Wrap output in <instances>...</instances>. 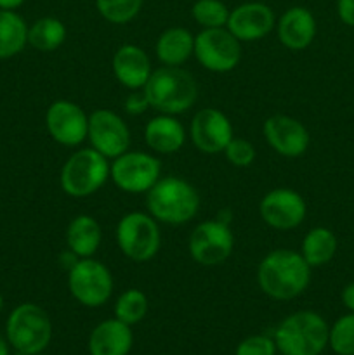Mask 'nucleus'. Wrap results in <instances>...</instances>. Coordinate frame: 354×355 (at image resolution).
I'll list each match as a JSON object with an SVG mask.
<instances>
[{
	"mask_svg": "<svg viewBox=\"0 0 354 355\" xmlns=\"http://www.w3.org/2000/svg\"><path fill=\"white\" fill-rule=\"evenodd\" d=\"M149 309L148 297L137 288L125 290L115 304V318L128 326H134L146 318Z\"/></svg>",
	"mask_w": 354,
	"mask_h": 355,
	"instance_id": "obj_27",
	"label": "nucleus"
},
{
	"mask_svg": "<svg viewBox=\"0 0 354 355\" xmlns=\"http://www.w3.org/2000/svg\"><path fill=\"white\" fill-rule=\"evenodd\" d=\"M146 207L156 222L183 225L196 217L200 210V194L180 177H160L148 191Z\"/></svg>",
	"mask_w": 354,
	"mask_h": 355,
	"instance_id": "obj_2",
	"label": "nucleus"
},
{
	"mask_svg": "<svg viewBox=\"0 0 354 355\" xmlns=\"http://www.w3.org/2000/svg\"><path fill=\"white\" fill-rule=\"evenodd\" d=\"M68 288L71 297L85 307L96 309L106 304L113 293V276L99 260L80 259L68 270Z\"/></svg>",
	"mask_w": 354,
	"mask_h": 355,
	"instance_id": "obj_8",
	"label": "nucleus"
},
{
	"mask_svg": "<svg viewBox=\"0 0 354 355\" xmlns=\"http://www.w3.org/2000/svg\"><path fill=\"white\" fill-rule=\"evenodd\" d=\"M37 355H45V354H37Z\"/></svg>",
	"mask_w": 354,
	"mask_h": 355,
	"instance_id": "obj_39",
	"label": "nucleus"
},
{
	"mask_svg": "<svg viewBox=\"0 0 354 355\" xmlns=\"http://www.w3.org/2000/svg\"><path fill=\"white\" fill-rule=\"evenodd\" d=\"M233 139V127L229 118L215 107H203L191 121V141L198 151L205 155L224 153Z\"/></svg>",
	"mask_w": 354,
	"mask_h": 355,
	"instance_id": "obj_15",
	"label": "nucleus"
},
{
	"mask_svg": "<svg viewBox=\"0 0 354 355\" xmlns=\"http://www.w3.org/2000/svg\"><path fill=\"white\" fill-rule=\"evenodd\" d=\"M134 343L130 326L115 319H106L92 329L89 336L90 355H128Z\"/></svg>",
	"mask_w": 354,
	"mask_h": 355,
	"instance_id": "obj_20",
	"label": "nucleus"
},
{
	"mask_svg": "<svg viewBox=\"0 0 354 355\" xmlns=\"http://www.w3.org/2000/svg\"><path fill=\"white\" fill-rule=\"evenodd\" d=\"M337 14L344 24L354 28V0H337Z\"/></svg>",
	"mask_w": 354,
	"mask_h": 355,
	"instance_id": "obj_34",
	"label": "nucleus"
},
{
	"mask_svg": "<svg viewBox=\"0 0 354 355\" xmlns=\"http://www.w3.org/2000/svg\"><path fill=\"white\" fill-rule=\"evenodd\" d=\"M66 40V26L61 19L52 16L40 17L28 26V44L40 52H52Z\"/></svg>",
	"mask_w": 354,
	"mask_h": 355,
	"instance_id": "obj_26",
	"label": "nucleus"
},
{
	"mask_svg": "<svg viewBox=\"0 0 354 355\" xmlns=\"http://www.w3.org/2000/svg\"><path fill=\"white\" fill-rule=\"evenodd\" d=\"M148 107H149V101L142 89L132 90V94H128V97L125 99V111H127L128 114H141L144 113Z\"/></svg>",
	"mask_w": 354,
	"mask_h": 355,
	"instance_id": "obj_33",
	"label": "nucleus"
},
{
	"mask_svg": "<svg viewBox=\"0 0 354 355\" xmlns=\"http://www.w3.org/2000/svg\"><path fill=\"white\" fill-rule=\"evenodd\" d=\"M45 127L58 144L75 148L87 139L89 116L71 101H56L47 107Z\"/></svg>",
	"mask_w": 354,
	"mask_h": 355,
	"instance_id": "obj_13",
	"label": "nucleus"
},
{
	"mask_svg": "<svg viewBox=\"0 0 354 355\" xmlns=\"http://www.w3.org/2000/svg\"><path fill=\"white\" fill-rule=\"evenodd\" d=\"M276 343L264 335H253L239 342L236 355H276Z\"/></svg>",
	"mask_w": 354,
	"mask_h": 355,
	"instance_id": "obj_32",
	"label": "nucleus"
},
{
	"mask_svg": "<svg viewBox=\"0 0 354 355\" xmlns=\"http://www.w3.org/2000/svg\"><path fill=\"white\" fill-rule=\"evenodd\" d=\"M231 10L221 0H196L191 16L201 28H226Z\"/></svg>",
	"mask_w": 354,
	"mask_h": 355,
	"instance_id": "obj_28",
	"label": "nucleus"
},
{
	"mask_svg": "<svg viewBox=\"0 0 354 355\" xmlns=\"http://www.w3.org/2000/svg\"><path fill=\"white\" fill-rule=\"evenodd\" d=\"M330 328L312 311H298L285 318L274 331L281 355H319L328 345Z\"/></svg>",
	"mask_w": 354,
	"mask_h": 355,
	"instance_id": "obj_4",
	"label": "nucleus"
},
{
	"mask_svg": "<svg viewBox=\"0 0 354 355\" xmlns=\"http://www.w3.org/2000/svg\"><path fill=\"white\" fill-rule=\"evenodd\" d=\"M110 177L106 156L96 149H80L73 153L59 173L61 189L71 198H87L97 193Z\"/></svg>",
	"mask_w": 354,
	"mask_h": 355,
	"instance_id": "obj_6",
	"label": "nucleus"
},
{
	"mask_svg": "<svg viewBox=\"0 0 354 355\" xmlns=\"http://www.w3.org/2000/svg\"><path fill=\"white\" fill-rule=\"evenodd\" d=\"M87 139L92 148L108 159H115L130 146V130L127 123L110 110H96L89 116Z\"/></svg>",
	"mask_w": 354,
	"mask_h": 355,
	"instance_id": "obj_12",
	"label": "nucleus"
},
{
	"mask_svg": "<svg viewBox=\"0 0 354 355\" xmlns=\"http://www.w3.org/2000/svg\"><path fill=\"white\" fill-rule=\"evenodd\" d=\"M151 61L141 47L125 44L115 52L113 73L115 78L130 90L142 89L151 75Z\"/></svg>",
	"mask_w": 354,
	"mask_h": 355,
	"instance_id": "obj_19",
	"label": "nucleus"
},
{
	"mask_svg": "<svg viewBox=\"0 0 354 355\" xmlns=\"http://www.w3.org/2000/svg\"><path fill=\"white\" fill-rule=\"evenodd\" d=\"M276 17L273 9L264 2H245L229 12L226 28L239 42H255L274 30Z\"/></svg>",
	"mask_w": 354,
	"mask_h": 355,
	"instance_id": "obj_16",
	"label": "nucleus"
},
{
	"mask_svg": "<svg viewBox=\"0 0 354 355\" xmlns=\"http://www.w3.org/2000/svg\"><path fill=\"white\" fill-rule=\"evenodd\" d=\"M342 304L346 305V309H349L351 312H354V283H349L342 290Z\"/></svg>",
	"mask_w": 354,
	"mask_h": 355,
	"instance_id": "obj_35",
	"label": "nucleus"
},
{
	"mask_svg": "<svg viewBox=\"0 0 354 355\" xmlns=\"http://www.w3.org/2000/svg\"><path fill=\"white\" fill-rule=\"evenodd\" d=\"M194 37L183 26H174L163 31L155 45L160 62L165 66H180L193 55Z\"/></svg>",
	"mask_w": 354,
	"mask_h": 355,
	"instance_id": "obj_23",
	"label": "nucleus"
},
{
	"mask_svg": "<svg viewBox=\"0 0 354 355\" xmlns=\"http://www.w3.org/2000/svg\"><path fill=\"white\" fill-rule=\"evenodd\" d=\"M144 141L149 149L160 155H174L186 142V130L172 114H160L148 121Z\"/></svg>",
	"mask_w": 354,
	"mask_h": 355,
	"instance_id": "obj_21",
	"label": "nucleus"
},
{
	"mask_svg": "<svg viewBox=\"0 0 354 355\" xmlns=\"http://www.w3.org/2000/svg\"><path fill=\"white\" fill-rule=\"evenodd\" d=\"M160 159L142 151H125L110 165V177L115 186L128 194L148 193L160 179Z\"/></svg>",
	"mask_w": 354,
	"mask_h": 355,
	"instance_id": "obj_10",
	"label": "nucleus"
},
{
	"mask_svg": "<svg viewBox=\"0 0 354 355\" xmlns=\"http://www.w3.org/2000/svg\"><path fill=\"white\" fill-rule=\"evenodd\" d=\"M278 38L290 51L309 47L316 37V19L305 7L295 6L285 10L276 23Z\"/></svg>",
	"mask_w": 354,
	"mask_h": 355,
	"instance_id": "obj_18",
	"label": "nucleus"
},
{
	"mask_svg": "<svg viewBox=\"0 0 354 355\" xmlns=\"http://www.w3.org/2000/svg\"><path fill=\"white\" fill-rule=\"evenodd\" d=\"M2 309H3V297L2 293H0V312H2Z\"/></svg>",
	"mask_w": 354,
	"mask_h": 355,
	"instance_id": "obj_38",
	"label": "nucleus"
},
{
	"mask_svg": "<svg viewBox=\"0 0 354 355\" xmlns=\"http://www.w3.org/2000/svg\"><path fill=\"white\" fill-rule=\"evenodd\" d=\"M235 248V236L228 222L207 220L198 224L189 236V253L200 266L215 267L224 263Z\"/></svg>",
	"mask_w": 354,
	"mask_h": 355,
	"instance_id": "obj_11",
	"label": "nucleus"
},
{
	"mask_svg": "<svg viewBox=\"0 0 354 355\" xmlns=\"http://www.w3.org/2000/svg\"><path fill=\"white\" fill-rule=\"evenodd\" d=\"M337 253V238L330 229L314 227L302 239V252L305 262L311 267L326 266Z\"/></svg>",
	"mask_w": 354,
	"mask_h": 355,
	"instance_id": "obj_25",
	"label": "nucleus"
},
{
	"mask_svg": "<svg viewBox=\"0 0 354 355\" xmlns=\"http://www.w3.org/2000/svg\"><path fill=\"white\" fill-rule=\"evenodd\" d=\"M264 137L267 144L281 156L298 158L309 148V132L304 125L287 114H274L264 121Z\"/></svg>",
	"mask_w": 354,
	"mask_h": 355,
	"instance_id": "obj_17",
	"label": "nucleus"
},
{
	"mask_svg": "<svg viewBox=\"0 0 354 355\" xmlns=\"http://www.w3.org/2000/svg\"><path fill=\"white\" fill-rule=\"evenodd\" d=\"M6 335L21 355L42 354L52 340L51 318L40 305L21 304L7 318Z\"/></svg>",
	"mask_w": 354,
	"mask_h": 355,
	"instance_id": "obj_5",
	"label": "nucleus"
},
{
	"mask_svg": "<svg viewBox=\"0 0 354 355\" xmlns=\"http://www.w3.org/2000/svg\"><path fill=\"white\" fill-rule=\"evenodd\" d=\"M224 155L226 159L238 168H246L255 162V148H253L252 142L245 141V139L233 137L229 144L226 146Z\"/></svg>",
	"mask_w": 354,
	"mask_h": 355,
	"instance_id": "obj_31",
	"label": "nucleus"
},
{
	"mask_svg": "<svg viewBox=\"0 0 354 355\" xmlns=\"http://www.w3.org/2000/svg\"><path fill=\"white\" fill-rule=\"evenodd\" d=\"M103 239L99 222L90 215H76L66 229V245L78 259H89L97 252Z\"/></svg>",
	"mask_w": 354,
	"mask_h": 355,
	"instance_id": "obj_22",
	"label": "nucleus"
},
{
	"mask_svg": "<svg viewBox=\"0 0 354 355\" xmlns=\"http://www.w3.org/2000/svg\"><path fill=\"white\" fill-rule=\"evenodd\" d=\"M257 283L267 297L292 300L304 293L311 283V266L294 250H274L260 260Z\"/></svg>",
	"mask_w": 354,
	"mask_h": 355,
	"instance_id": "obj_1",
	"label": "nucleus"
},
{
	"mask_svg": "<svg viewBox=\"0 0 354 355\" xmlns=\"http://www.w3.org/2000/svg\"><path fill=\"white\" fill-rule=\"evenodd\" d=\"M117 245L127 259L142 263L156 257L162 246L158 222L144 211L124 215L117 225Z\"/></svg>",
	"mask_w": 354,
	"mask_h": 355,
	"instance_id": "obj_7",
	"label": "nucleus"
},
{
	"mask_svg": "<svg viewBox=\"0 0 354 355\" xmlns=\"http://www.w3.org/2000/svg\"><path fill=\"white\" fill-rule=\"evenodd\" d=\"M328 345L337 355H354V312L342 315L330 328Z\"/></svg>",
	"mask_w": 354,
	"mask_h": 355,
	"instance_id": "obj_30",
	"label": "nucleus"
},
{
	"mask_svg": "<svg viewBox=\"0 0 354 355\" xmlns=\"http://www.w3.org/2000/svg\"><path fill=\"white\" fill-rule=\"evenodd\" d=\"M0 355H9V349H7V343L2 336H0Z\"/></svg>",
	"mask_w": 354,
	"mask_h": 355,
	"instance_id": "obj_37",
	"label": "nucleus"
},
{
	"mask_svg": "<svg viewBox=\"0 0 354 355\" xmlns=\"http://www.w3.org/2000/svg\"><path fill=\"white\" fill-rule=\"evenodd\" d=\"M142 90L149 106L172 116L189 110L198 97V85L193 75L179 66H162L151 71Z\"/></svg>",
	"mask_w": 354,
	"mask_h": 355,
	"instance_id": "obj_3",
	"label": "nucleus"
},
{
	"mask_svg": "<svg viewBox=\"0 0 354 355\" xmlns=\"http://www.w3.org/2000/svg\"><path fill=\"white\" fill-rule=\"evenodd\" d=\"M193 54L208 71L228 73L238 66L242 47L228 28H203L194 37Z\"/></svg>",
	"mask_w": 354,
	"mask_h": 355,
	"instance_id": "obj_9",
	"label": "nucleus"
},
{
	"mask_svg": "<svg viewBox=\"0 0 354 355\" xmlns=\"http://www.w3.org/2000/svg\"><path fill=\"white\" fill-rule=\"evenodd\" d=\"M259 211L262 220L269 227L278 229V231H290L304 222L307 207H305L304 198L297 191L278 187L264 194Z\"/></svg>",
	"mask_w": 354,
	"mask_h": 355,
	"instance_id": "obj_14",
	"label": "nucleus"
},
{
	"mask_svg": "<svg viewBox=\"0 0 354 355\" xmlns=\"http://www.w3.org/2000/svg\"><path fill=\"white\" fill-rule=\"evenodd\" d=\"M144 0H96L101 16L111 24L130 23L141 10Z\"/></svg>",
	"mask_w": 354,
	"mask_h": 355,
	"instance_id": "obj_29",
	"label": "nucleus"
},
{
	"mask_svg": "<svg viewBox=\"0 0 354 355\" xmlns=\"http://www.w3.org/2000/svg\"><path fill=\"white\" fill-rule=\"evenodd\" d=\"M24 3V0H0V9L16 10Z\"/></svg>",
	"mask_w": 354,
	"mask_h": 355,
	"instance_id": "obj_36",
	"label": "nucleus"
},
{
	"mask_svg": "<svg viewBox=\"0 0 354 355\" xmlns=\"http://www.w3.org/2000/svg\"><path fill=\"white\" fill-rule=\"evenodd\" d=\"M28 44V24L16 10L0 9V59L19 54Z\"/></svg>",
	"mask_w": 354,
	"mask_h": 355,
	"instance_id": "obj_24",
	"label": "nucleus"
}]
</instances>
